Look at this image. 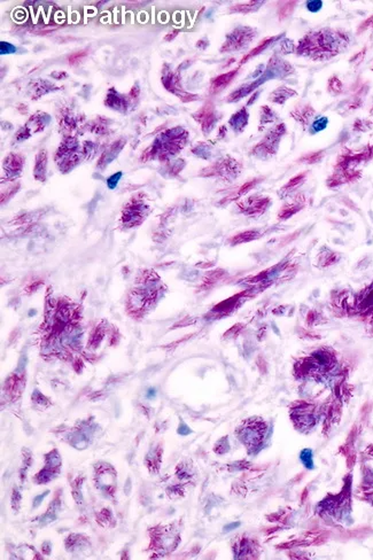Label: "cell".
Segmentation results:
<instances>
[{"label":"cell","mask_w":373,"mask_h":560,"mask_svg":"<svg viewBox=\"0 0 373 560\" xmlns=\"http://www.w3.org/2000/svg\"><path fill=\"white\" fill-rule=\"evenodd\" d=\"M335 42L330 31H310L299 41L296 54L312 60H326L339 52Z\"/></svg>","instance_id":"obj_1"},{"label":"cell","mask_w":373,"mask_h":560,"mask_svg":"<svg viewBox=\"0 0 373 560\" xmlns=\"http://www.w3.org/2000/svg\"><path fill=\"white\" fill-rule=\"evenodd\" d=\"M189 138V132L182 128H173L160 133L153 145L148 147L142 153L141 161L146 162L150 158L157 157L158 160L164 161L168 160L170 156L179 153V150L184 148Z\"/></svg>","instance_id":"obj_2"},{"label":"cell","mask_w":373,"mask_h":560,"mask_svg":"<svg viewBox=\"0 0 373 560\" xmlns=\"http://www.w3.org/2000/svg\"><path fill=\"white\" fill-rule=\"evenodd\" d=\"M81 149L79 142L75 137H66L55 154V161L62 171H70L76 166L81 160Z\"/></svg>","instance_id":"obj_3"},{"label":"cell","mask_w":373,"mask_h":560,"mask_svg":"<svg viewBox=\"0 0 373 560\" xmlns=\"http://www.w3.org/2000/svg\"><path fill=\"white\" fill-rule=\"evenodd\" d=\"M267 424L260 418L249 419L245 423L244 426L239 427L237 431L238 438L241 442L248 447L249 450L259 447L263 442V439L267 434Z\"/></svg>","instance_id":"obj_4"},{"label":"cell","mask_w":373,"mask_h":560,"mask_svg":"<svg viewBox=\"0 0 373 560\" xmlns=\"http://www.w3.org/2000/svg\"><path fill=\"white\" fill-rule=\"evenodd\" d=\"M256 36V30L252 27H238L226 36L225 42L222 45L221 53L239 52L247 47Z\"/></svg>","instance_id":"obj_5"},{"label":"cell","mask_w":373,"mask_h":560,"mask_svg":"<svg viewBox=\"0 0 373 560\" xmlns=\"http://www.w3.org/2000/svg\"><path fill=\"white\" fill-rule=\"evenodd\" d=\"M149 213V208L145 205L141 198L133 197L128 204L124 205L122 212V223L125 228H134L140 225L146 220Z\"/></svg>","instance_id":"obj_6"},{"label":"cell","mask_w":373,"mask_h":560,"mask_svg":"<svg viewBox=\"0 0 373 560\" xmlns=\"http://www.w3.org/2000/svg\"><path fill=\"white\" fill-rule=\"evenodd\" d=\"M286 133V126L285 124H278L265 136L260 144H257L252 150V154L257 157H267L269 155L276 154L278 146L281 137Z\"/></svg>","instance_id":"obj_7"},{"label":"cell","mask_w":373,"mask_h":560,"mask_svg":"<svg viewBox=\"0 0 373 560\" xmlns=\"http://www.w3.org/2000/svg\"><path fill=\"white\" fill-rule=\"evenodd\" d=\"M241 171V164L235 158L226 156L224 160H221L212 164L208 168L204 169L200 173L202 177H222L225 180H232Z\"/></svg>","instance_id":"obj_8"},{"label":"cell","mask_w":373,"mask_h":560,"mask_svg":"<svg viewBox=\"0 0 373 560\" xmlns=\"http://www.w3.org/2000/svg\"><path fill=\"white\" fill-rule=\"evenodd\" d=\"M271 205V199L269 197L252 196L237 202L239 212L247 216H260L267 212L269 206Z\"/></svg>","instance_id":"obj_9"},{"label":"cell","mask_w":373,"mask_h":560,"mask_svg":"<svg viewBox=\"0 0 373 560\" xmlns=\"http://www.w3.org/2000/svg\"><path fill=\"white\" fill-rule=\"evenodd\" d=\"M51 117L46 113H37L33 115L23 128L20 129L15 136V140L23 141L29 139L34 133H38L45 129Z\"/></svg>","instance_id":"obj_10"},{"label":"cell","mask_w":373,"mask_h":560,"mask_svg":"<svg viewBox=\"0 0 373 560\" xmlns=\"http://www.w3.org/2000/svg\"><path fill=\"white\" fill-rule=\"evenodd\" d=\"M192 116L201 125V130L205 134H208L210 131L215 128V124L218 120L215 106H214L212 101L206 102Z\"/></svg>","instance_id":"obj_11"},{"label":"cell","mask_w":373,"mask_h":560,"mask_svg":"<svg viewBox=\"0 0 373 560\" xmlns=\"http://www.w3.org/2000/svg\"><path fill=\"white\" fill-rule=\"evenodd\" d=\"M292 420H294L296 426L299 427H310L313 426V407L311 404H308L305 402L295 403L294 409H292Z\"/></svg>","instance_id":"obj_12"},{"label":"cell","mask_w":373,"mask_h":560,"mask_svg":"<svg viewBox=\"0 0 373 560\" xmlns=\"http://www.w3.org/2000/svg\"><path fill=\"white\" fill-rule=\"evenodd\" d=\"M238 74H239V68L230 70L228 73H224L220 75V76L214 77L212 81H210V86H209L210 94L221 93L222 91L225 90L226 87L231 84Z\"/></svg>","instance_id":"obj_13"},{"label":"cell","mask_w":373,"mask_h":560,"mask_svg":"<svg viewBox=\"0 0 373 560\" xmlns=\"http://www.w3.org/2000/svg\"><path fill=\"white\" fill-rule=\"evenodd\" d=\"M270 78V75L265 71L263 76H261L260 78H257L255 82L253 83H249V84H245L243 86H240L239 89L233 91V92L229 95L228 99H226V101L228 102H237L239 101L240 99H243L246 95H248L249 93H252L253 91H255L257 87H259L261 84H263V83L267 81V79Z\"/></svg>","instance_id":"obj_14"},{"label":"cell","mask_w":373,"mask_h":560,"mask_svg":"<svg viewBox=\"0 0 373 560\" xmlns=\"http://www.w3.org/2000/svg\"><path fill=\"white\" fill-rule=\"evenodd\" d=\"M97 486L100 490L105 492H113L115 487V481H116V474L112 470V467L104 466L97 473Z\"/></svg>","instance_id":"obj_15"},{"label":"cell","mask_w":373,"mask_h":560,"mask_svg":"<svg viewBox=\"0 0 373 560\" xmlns=\"http://www.w3.org/2000/svg\"><path fill=\"white\" fill-rule=\"evenodd\" d=\"M23 164H25V157L21 154L11 153L4 161V172H6V176L10 178L17 177L21 172Z\"/></svg>","instance_id":"obj_16"},{"label":"cell","mask_w":373,"mask_h":560,"mask_svg":"<svg viewBox=\"0 0 373 560\" xmlns=\"http://www.w3.org/2000/svg\"><path fill=\"white\" fill-rule=\"evenodd\" d=\"M125 145V140L124 139H120V140L113 142L112 145H110L108 148H107L104 153L101 154L100 158H99L98 161V166L99 168L104 169L106 165H108L110 162H112L115 157H116L120 152L122 150L123 147Z\"/></svg>","instance_id":"obj_17"},{"label":"cell","mask_w":373,"mask_h":560,"mask_svg":"<svg viewBox=\"0 0 373 560\" xmlns=\"http://www.w3.org/2000/svg\"><path fill=\"white\" fill-rule=\"evenodd\" d=\"M105 105L120 113H125L128 108V99L125 98V95H122L115 91V89H110L107 93Z\"/></svg>","instance_id":"obj_18"},{"label":"cell","mask_w":373,"mask_h":560,"mask_svg":"<svg viewBox=\"0 0 373 560\" xmlns=\"http://www.w3.org/2000/svg\"><path fill=\"white\" fill-rule=\"evenodd\" d=\"M304 205H305V199L303 198V196H299L294 199V201L286 206H284V207L278 212V220L280 221L288 220V218H291L293 215H295L296 213H299L300 210H302L304 208Z\"/></svg>","instance_id":"obj_19"},{"label":"cell","mask_w":373,"mask_h":560,"mask_svg":"<svg viewBox=\"0 0 373 560\" xmlns=\"http://www.w3.org/2000/svg\"><path fill=\"white\" fill-rule=\"evenodd\" d=\"M315 109L310 105H302L295 107L292 110L291 117L294 118L297 123H300L301 125H303V128H305V126L309 125V123H310L311 118L315 116Z\"/></svg>","instance_id":"obj_20"},{"label":"cell","mask_w":373,"mask_h":560,"mask_svg":"<svg viewBox=\"0 0 373 560\" xmlns=\"http://www.w3.org/2000/svg\"><path fill=\"white\" fill-rule=\"evenodd\" d=\"M248 120H249L248 110L246 107H243L240 110H238L237 113L232 115L231 118L229 120V124L236 133H241L245 130L246 126H247Z\"/></svg>","instance_id":"obj_21"},{"label":"cell","mask_w":373,"mask_h":560,"mask_svg":"<svg viewBox=\"0 0 373 560\" xmlns=\"http://www.w3.org/2000/svg\"><path fill=\"white\" fill-rule=\"evenodd\" d=\"M294 97H297V92L295 90L289 89V87H287V86H280V87H278L277 90L273 91L271 94H270L269 100L275 102V104H278V105H284L285 102L288 100V99L294 98Z\"/></svg>","instance_id":"obj_22"},{"label":"cell","mask_w":373,"mask_h":560,"mask_svg":"<svg viewBox=\"0 0 373 560\" xmlns=\"http://www.w3.org/2000/svg\"><path fill=\"white\" fill-rule=\"evenodd\" d=\"M46 168H47V153L45 149L39 150L36 155V162L34 168V176L37 180L44 181L46 178Z\"/></svg>","instance_id":"obj_23"},{"label":"cell","mask_w":373,"mask_h":560,"mask_svg":"<svg viewBox=\"0 0 373 560\" xmlns=\"http://www.w3.org/2000/svg\"><path fill=\"white\" fill-rule=\"evenodd\" d=\"M307 174H308V172L304 171V172H300L299 174H296V176L291 178V179L288 180L287 184H285L283 188H281V190L279 191V196L281 198H284V197L288 196V194L295 192V191L303 184L305 179H307Z\"/></svg>","instance_id":"obj_24"},{"label":"cell","mask_w":373,"mask_h":560,"mask_svg":"<svg viewBox=\"0 0 373 560\" xmlns=\"http://www.w3.org/2000/svg\"><path fill=\"white\" fill-rule=\"evenodd\" d=\"M279 38H281V35H280V36H275V37L265 38V39H263V41H261L259 45H257L256 47H254V49H253L252 51H249V52H248L247 54L244 55L243 59H241L240 62H239V65H244V63H246L247 61L251 60L252 58H254V57H256V55L261 54L262 52H263V51H265V49H267V47H269L273 42H276L277 39H279Z\"/></svg>","instance_id":"obj_25"},{"label":"cell","mask_w":373,"mask_h":560,"mask_svg":"<svg viewBox=\"0 0 373 560\" xmlns=\"http://www.w3.org/2000/svg\"><path fill=\"white\" fill-rule=\"evenodd\" d=\"M264 2H247L232 5L229 9L230 13H240V14H249L253 12H256L260 7L263 5Z\"/></svg>","instance_id":"obj_26"},{"label":"cell","mask_w":373,"mask_h":560,"mask_svg":"<svg viewBox=\"0 0 373 560\" xmlns=\"http://www.w3.org/2000/svg\"><path fill=\"white\" fill-rule=\"evenodd\" d=\"M260 237H261V234H260L259 231H256V230H248V231L238 233V234H236V236H233L232 238H230L229 242H230V245L236 246V245L246 244V242L259 239Z\"/></svg>","instance_id":"obj_27"},{"label":"cell","mask_w":373,"mask_h":560,"mask_svg":"<svg viewBox=\"0 0 373 560\" xmlns=\"http://www.w3.org/2000/svg\"><path fill=\"white\" fill-rule=\"evenodd\" d=\"M278 4H279V5H278V10H277L278 20H279V21H285V20H287L293 14V12H294L297 3L296 2H280Z\"/></svg>","instance_id":"obj_28"},{"label":"cell","mask_w":373,"mask_h":560,"mask_svg":"<svg viewBox=\"0 0 373 560\" xmlns=\"http://www.w3.org/2000/svg\"><path fill=\"white\" fill-rule=\"evenodd\" d=\"M259 181H260V179H256V178H255V179H252V180H249L247 182H245V184L241 185L240 188L238 189L231 197L228 198L229 201L230 200H235V199H238V198L245 196L246 193L249 192V191H251L252 189H254V186H255Z\"/></svg>","instance_id":"obj_29"},{"label":"cell","mask_w":373,"mask_h":560,"mask_svg":"<svg viewBox=\"0 0 373 560\" xmlns=\"http://www.w3.org/2000/svg\"><path fill=\"white\" fill-rule=\"evenodd\" d=\"M321 157H323V152H321V150H318V152H312V153L304 154V155H302L299 158V162H301V163H305V164H313V163H317V162L320 161Z\"/></svg>","instance_id":"obj_30"},{"label":"cell","mask_w":373,"mask_h":560,"mask_svg":"<svg viewBox=\"0 0 373 560\" xmlns=\"http://www.w3.org/2000/svg\"><path fill=\"white\" fill-rule=\"evenodd\" d=\"M61 465V457L58 454L57 450H54L46 456V466L51 470H55Z\"/></svg>","instance_id":"obj_31"},{"label":"cell","mask_w":373,"mask_h":560,"mask_svg":"<svg viewBox=\"0 0 373 560\" xmlns=\"http://www.w3.org/2000/svg\"><path fill=\"white\" fill-rule=\"evenodd\" d=\"M276 121V113L272 112L271 108L268 106H263L261 108V125L268 124V123Z\"/></svg>","instance_id":"obj_32"},{"label":"cell","mask_w":373,"mask_h":560,"mask_svg":"<svg viewBox=\"0 0 373 560\" xmlns=\"http://www.w3.org/2000/svg\"><path fill=\"white\" fill-rule=\"evenodd\" d=\"M312 450L311 449H303L300 454V459L303 463V465L308 468V470H312L313 468V458H312Z\"/></svg>","instance_id":"obj_33"},{"label":"cell","mask_w":373,"mask_h":560,"mask_svg":"<svg viewBox=\"0 0 373 560\" xmlns=\"http://www.w3.org/2000/svg\"><path fill=\"white\" fill-rule=\"evenodd\" d=\"M54 474L53 470L45 467L43 471L39 472V474L37 475V481L38 483H47L54 478Z\"/></svg>","instance_id":"obj_34"},{"label":"cell","mask_w":373,"mask_h":560,"mask_svg":"<svg viewBox=\"0 0 373 560\" xmlns=\"http://www.w3.org/2000/svg\"><path fill=\"white\" fill-rule=\"evenodd\" d=\"M87 57V51L83 50V51H77V52L73 53L69 57V65L71 66H75L77 65V63L81 62L82 60H84V59Z\"/></svg>","instance_id":"obj_35"},{"label":"cell","mask_w":373,"mask_h":560,"mask_svg":"<svg viewBox=\"0 0 373 560\" xmlns=\"http://www.w3.org/2000/svg\"><path fill=\"white\" fill-rule=\"evenodd\" d=\"M122 174H123V173H122L121 171H118V172L114 173V174H112V176H110V177L107 178L106 182H107V186H108V189H109V190H114L115 188H116L117 184H118V181H120V179L122 178Z\"/></svg>","instance_id":"obj_36"},{"label":"cell","mask_w":373,"mask_h":560,"mask_svg":"<svg viewBox=\"0 0 373 560\" xmlns=\"http://www.w3.org/2000/svg\"><path fill=\"white\" fill-rule=\"evenodd\" d=\"M341 87H342V85H341V83H340L339 79H336L335 77H332V78H331V81L328 82V90L335 91L334 93L340 92V91H341Z\"/></svg>","instance_id":"obj_37"},{"label":"cell","mask_w":373,"mask_h":560,"mask_svg":"<svg viewBox=\"0 0 373 560\" xmlns=\"http://www.w3.org/2000/svg\"><path fill=\"white\" fill-rule=\"evenodd\" d=\"M0 46H2V54H9V53H14L17 49H15V46L11 45L9 43H5V42H2L0 44Z\"/></svg>","instance_id":"obj_38"},{"label":"cell","mask_w":373,"mask_h":560,"mask_svg":"<svg viewBox=\"0 0 373 560\" xmlns=\"http://www.w3.org/2000/svg\"><path fill=\"white\" fill-rule=\"evenodd\" d=\"M177 432H178V434H180V435H182V436L189 435V434H191V433H192V431L190 430V427L186 426V425H185L184 423L179 425V427H178V431H177Z\"/></svg>","instance_id":"obj_39"},{"label":"cell","mask_w":373,"mask_h":560,"mask_svg":"<svg viewBox=\"0 0 373 560\" xmlns=\"http://www.w3.org/2000/svg\"><path fill=\"white\" fill-rule=\"evenodd\" d=\"M139 93H140V89H139L138 84H136L132 86V89H131V91L129 92L128 97L129 99H137L139 97Z\"/></svg>","instance_id":"obj_40"},{"label":"cell","mask_w":373,"mask_h":560,"mask_svg":"<svg viewBox=\"0 0 373 560\" xmlns=\"http://www.w3.org/2000/svg\"><path fill=\"white\" fill-rule=\"evenodd\" d=\"M49 494H50V491H49V490H47V491H45V492H44V494H42V495H38V496H37V497H36V498L34 499V507L36 508V507H38L39 505H41V504H42V502H43V499H44V498H45V497H46V496H47V495H49Z\"/></svg>","instance_id":"obj_41"},{"label":"cell","mask_w":373,"mask_h":560,"mask_svg":"<svg viewBox=\"0 0 373 560\" xmlns=\"http://www.w3.org/2000/svg\"><path fill=\"white\" fill-rule=\"evenodd\" d=\"M51 76L55 79H65L68 77V74L65 73V71H60V70H57L54 71V73L51 74Z\"/></svg>","instance_id":"obj_42"},{"label":"cell","mask_w":373,"mask_h":560,"mask_svg":"<svg viewBox=\"0 0 373 560\" xmlns=\"http://www.w3.org/2000/svg\"><path fill=\"white\" fill-rule=\"evenodd\" d=\"M178 34H179V31H178V30H173V31H171V33H168V34H166V35L164 36V38H163V39H164V42H171V41H173V39L176 38L177 36H178Z\"/></svg>","instance_id":"obj_43"},{"label":"cell","mask_w":373,"mask_h":560,"mask_svg":"<svg viewBox=\"0 0 373 560\" xmlns=\"http://www.w3.org/2000/svg\"><path fill=\"white\" fill-rule=\"evenodd\" d=\"M239 526H240V522H232V523H230V525H226L224 527L223 531H224V533H229V531L235 530L236 528H238Z\"/></svg>","instance_id":"obj_44"},{"label":"cell","mask_w":373,"mask_h":560,"mask_svg":"<svg viewBox=\"0 0 373 560\" xmlns=\"http://www.w3.org/2000/svg\"><path fill=\"white\" fill-rule=\"evenodd\" d=\"M20 499H21V496H20V492L18 491V489H14V492H13V502H12V504H13V507L15 506V503H17V507H19Z\"/></svg>","instance_id":"obj_45"},{"label":"cell","mask_w":373,"mask_h":560,"mask_svg":"<svg viewBox=\"0 0 373 560\" xmlns=\"http://www.w3.org/2000/svg\"><path fill=\"white\" fill-rule=\"evenodd\" d=\"M297 233H299V232H295V233L291 234V236L286 237V239H285V240H283V244H281V246H284V245H287V244H289V242H291L292 240H294V239H295V238H296L297 236H299V234H297Z\"/></svg>","instance_id":"obj_46"},{"label":"cell","mask_w":373,"mask_h":560,"mask_svg":"<svg viewBox=\"0 0 373 560\" xmlns=\"http://www.w3.org/2000/svg\"><path fill=\"white\" fill-rule=\"evenodd\" d=\"M368 27H373V17H371L370 19L366 20V21H365V22L363 23V25H362V27H360V29H359V30L366 29V28H368Z\"/></svg>","instance_id":"obj_47"},{"label":"cell","mask_w":373,"mask_h":560,"mask_svg":"<svg viewBox=\"0 0 373 560\" xmlns=\"http://www.w3.org/2000/svg\"><path fill=\"white\" fill-rule=\"evenodd\" d=\"M208 45H209V42H208V41H204V39L197 43V47H199V49H201V50H205L206 47H207Z\"/></svg>","instance_id":"obj_48"},{"label":"cell","mask_w":373,"mask_h":560,"mask_svg":"<svg viewBox=\"0 0 373 560\" xmlns=\"http://www.w3.org/2000/svg\"><path fill=\"white\" fill-rule=\"evenodd\" d=\"M124 490L128 495L130 494V491H131V479L130 478H128V480H126L125 486H124Z\"/></svg>","instance_id":"obj_49"},{"label":"cell","mask_w":373,"mask_h":560,"mask_svg":"<svg viewBox=\"0 0 373 560\" xmlns=\"http://www.w3.org/2000/svg\"><path fill=\"white\" fill-rule=\"evenodd\" d=\"M155 394H156L155 389H154V388L148 389V393H147V397H148V399H152V397L155 396Z\"/></svg>","instance_id":"obj_50"}]
</instances>
